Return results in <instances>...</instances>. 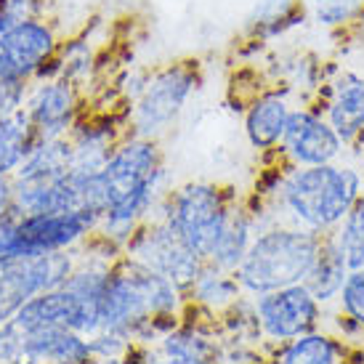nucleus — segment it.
<instances>
[{
	"label": "nucleus",
	"mask_w": 364,
	"mask_h": 364,
	"mask_svg": "<svg viewBox=\"0 0 364 364\" xmlns=\"http://www.w3.org/2000/svg\"><path fill=\"white\" fill-rule=\"evenodd\" d=\"M162 181H165L162 141L139 139L128 133L102 168L107 213L99 223V234L122 247L136 232V226L149 218L154 203L162 194Z\"/></svg>",
	"instance_id": "1"
},
{
	"label": "nucleus",
	"mask_w": 364,
	"mask_h": 364,
	"mask_svg": "<svg viewBox=\"0 0 364 364\" xmlns=\"http://www.w3.org/2000/svg\"><path fill=\"white\" fill-rule=\"evenodd\" d=\"M183 293L176 284L152 272L149 266L133 261L131 255H117L109 266L99 304V324L107 333L149 335L176 327Z\"/></svg>",
	"instance_id": "2"
},
{
	"label": "nucleus",
	"mask_w": 364,
	"mask_h": 364,
	"mask_svg": "<svg viewBox=\"0 0 364 364\" xmlns=\"http://www.w3.org/2000/svg\"><path fill=\"white\" fill-rule=\"evenodd\" d=\"M362 194V173L351 165L327 162L287 168L279 186L266 200L272 223H293L314 234H333Z\"/></svg>",
	"instance_id": "3"
},
{
	"label": "nucleus",
	"mask_w": 364,
	"mask_h": 364,
	"mask_svg": "<svg viewBox=\"0 0 364 364\" xmlns=\"http://www.w3.org/2000/svg\"><path fill=\"white\" fill-rule=\"evenodd\" d=\"M322 237L293 223L263 226L234 272L245 295L255 298L279 287L304 284L319 255Z\"/></svg>",
	"instance_id": "4"
},
{
	"label": "nucleus",
	"mask_w": 364,
	"mask_h": 364,
	"mask_svg": "<svg viewBox=\"0 0 364 364\" xmlns=\"http://www.w3.org/2000/svg\"><path fill=\"white\" fill-rule=\"evenodd\" d=\"M237 208L240 200L232 186L189 181L162 194L160 218L208 263L229 229Z\"/></svg>",
	"instance_id": "5"
},
{
	"label": "nucleus",
	"mask_w": 364,
	"mask_h": 364,
	"mask_svg": "<svg viewBox=\"0 0 364 364\" xmlns=\"http://www.w3.org/2000/svg\"><path fill=\"white\" fill-rule=\"evenodd\" d=\"M205 80L200 56H181L162 64L144 80L139 99L128 112V131L139 139H162L181 117L183 107Z\"/></svg>",
	"instance_id": "6"
},
{
	"label": "nucleus",
	"mask_w": 364,
	"mask_h": 364,
	"mask_svg": "<svg viewBox=\"0 0 364 364\" xmlns=\"http://www.w3.org/2000/svg\"><path fill=\"white\" fill-rule=\"evenodd\" d=\"M96 232L99 218L93 213H19L14 208L0 226V261L72 250Z\"/></svg>",
	"instance_id": "7"
},
{
	"label": "nucleus",
	"mask_w": 364,
	"mask_h": 364,
	"mask_svg": "<svg viewBox=\"0 0 364 364\" xmlns=\"http://www.w3.org/2000/svg\"><path fill=\"white\" fill-rule=\"evenodd\" d=\"M122 253L168 277L181 293H186L200 277L205 261L173 232L162 218H146L122 245Z\"/></svg>",
	"instance_id": "8"
},
{
	"label": "nucleus",
	"mask_w": 364,
	"mask_h": 364,
	"mask_svg": "<svg viewBox=\"0 0 364 364\" xmlns=\"http://www.w3.org/2000/svg\"><path fill=\"white\" fill-rule=\"evenodd\" d=\"M75 269L77 263L70 250L0 261V327L9 324L30 298L61 287Z\"/></svg>",
	"instance_id": "9"
},
{
	"label": "nucleus",
	"mask_w": 364,
	"mask_h": 364,
	"mask_svg": "<svg viewBox=\"0 0 364 364\" xmlns=\"http://www.w3.org/2000/svg\"><path fill=\"white\" fill-rule=\"evenodd\" d=\"M59 24L51 14L0 32V80L32 85L61 51Z\"/></svg>",
	"instance_id": "10"
},
{
	"label": "nucleus",
	"mask_w": 364,
	"mask_h": 364,
	"mask_svg": "<svg viewBox=\"0 0 364 364\" xmlns=\"http://www.w3.org/2000/svg\"><path fill=\"white\" fill-rule=\"evenodd\" d=\"M253 306L263 341L274 346H282L319 330L324 319V306L314 298L306 284H290L272 293L255 295Z\"/></svg>",
	"instance_id": "11"
},
{
	"label": "nucleus",
	"mask_w": 364,
	"mask_h": 364,
	"mask_svg": "<svg viewBox=\"0 0 364 364\" xmlns=\"http://www.w3.org/2000/svg\"><path fill=\"white\" fill-rule=\"evenodd\" d=\"M346 144L335 128L311 107H295L284 128V136L274 154L290 168H309V165H327L338 162Z\"/></svg>",
	"instance_id": "12"
},
{
	"label": "nucleus",
	"mask_w": 364,
	"mask_h": 364,
	"mask_svg": "<svg viewBox=\"0 0 364 364\" xmlns=\"http://www.w3.org/2000/svg\"><path fill=\"white\" fill-rule=\"evenodd\" d=\"M24 109L30 114L32 128L41 136V141H51V139L67 136L82 114L80 82L70 80L64 75L53 77V80H43L27 96Z\"/></svg>",
	"instance_id": "13"
},
{
	"label": "nucleus",
	"mask_w": 364,
	"mask_h": 364,
	"mask_svg": "<svg viewBox=\"0 0 364 364\" xmlns=\"http://www.w3.org/2000/svg\"><path fill=\"white\" fill-rule=\"evenodd\" d=\"M309 107L327 117L346 146L364 141V75L338 72L333 80L319 85V96Z\"/></svg>",
	"instance_id": "14"
},
{
	"label": "nucleus",
	"mask_w": 364,
	"mask_h": 364,
	"mask_svg": "<svg viewBox=\"0 0 364 364\" xmlns=\"http://www.w3.org/2000/svg\"><path fill=\"white\" fill-rule=\"evenodd\" d=\"M48 364H93L91 341L70 327H38L30 333L19 330V362Z\"/></svg>",
	"instance_id": "15"
},
{
	"label": "nucleus",
	"mask_w": 364,
	"mask_h": 364,
	"mask_svg": "<svg viewBox=\"0 0 364 364\" xmlns=\"http://www.w3.org/2000/svg\"><path fill=\"white\" fill-rule=\"evenodd\" d=\"M290 102L279 91H263L245 107V136L255 152H274L290 120Z\"/></svg>",
	"instance_id": "16"
},
{
	"label": "nucleus",
	"mask_w": 364,
	"mask_h": 364,
	"mask_svg": "<svg viewBox=\"0 0 364 364\" xmlns=\"http://www.w3.org/2000/svg\"><path fill=\"white\" fill-rule=\"evenodd\" d=\"M309 16L306 0H255L250 16L245 19L242 38L250 43H269L298 27Z\"/></svg>",
	"instance_id": "17"
},
{
	"label": "nucleus",
	"mask_w": 364,
	"mask_h": 364,
	"mask_svg": "<svg viewBox=\"0 0 364 364\" xmlns=\"http://www.w3.org/2000/svg\"><path fill=\"white\" fill-rule=\"evenodd\" d=\"M346 354H348V343H343L341 338H335L330 330H314L306 333L295 341L277 346L274 354V364H346Z\"/></svg>",
	"instance_id": "18"
},
{
	"label": "nucleus",
	"mask_w": 364,
	"mask_h": 364,
	"mask_svg": "<svg viewBox=\"0 0 364 364\" xmlns=\"http://www.w3.org/2000/svg\"><path fill=\"white\" fill-rule=\"evenodd\" d=\"M348 272H351V269H348V263H346L343 250L335 242V234H324L319 255H316L311 274L306 277L304 284L311 290L314 298L327 309V306H333L335 301H338Z\"/></svg>",
	"instance_id": "19"
},
{
	"label": "nucleus",
	"mask_w": 364,
	"mask_h": 364,
	"mask_svg": "<svg viewBox=\"0 0 364 364\" xmlns=\"http://www.w3.org/2000/svg\"><path fill=\"white\" fill-rule=\"evenodd\" d=\"M38 144L43 141L32 128L24 107L0 117V178H11L19 171V165L30 157Z\"/></svg>",
	"instance_id": "20"
},
{
	"label": "nucleus",
	"mask_w": 364,
	"mask_h": 364,
	"mask_svg": "<svg viewBox=\"0 0 364 364\" xmlns=\"http://www.w3.org/2000/svg\"><path fill=\"white\" fill-rule=\"evenodd\" d=\"M183 298H189L194 306H203V309H208L213 314H226L234 304L242 301L245 290L240 287L234 272H223L218 266L205 263L200 277L183 293Z\"/></svg>",
	"instance_id": "21"
},
{
	"label": "nucleus",
	"mask_w": 364,
	"mask_h": 364,
	"mask_svg": "<svg viewBox=\"0 0 364 364\" xmlns=\"http://www.w3.org/2000/svg\"><path fill=\"white\" fill-rule=\"evenodd\" d=\"M162 354L173 364H226V351L213 335L194 327H173L162 338Z\"/></svg>",
	"instance_id": "22"
},
{
	"label": "nucleus",
	"mask_w": 364,
	"mask_h": 364,
	"mask_svg": "<svg viewBox=\"0 0 364 364\" xmlns=\"http://www.w3.org/2000/svg\"><path fill=\"white\" fill-rule=\"evenodd\" d=\"M333 234L338 247L343 250L348 269H364V192L356 197V203Z\"/></svg>",
	"instance_id": "23"
},
{
	"label": "nucleus",
	"mask_w": 364,
	"mask_h": 364,
	"mask_svg": "<svg viewBox=\"0 0 364 364\" xmlns=\"http://www.w3.org/2000/svg\"><path fill=\"white\" fill-rule=\"evenodd\" d=\"M309 16L327 30H346L364 19V0H306Z\"/></svg>",
	"instance_id": "24"
},
{
	"label": "nucleus",
	"mask_w": 364,
	"mask_h": 364,
	"mask_svg": "<svg viewBox=\"0 0 364 364\" xmlns=\"http://www.w3.org/2000/svg\"><path fill=\"white\" fill-rule=\"evenodd\" d=\"M48 16V0H0V32Z\"/></svg>",
	"instance_id": "25"
},
{
	"label": "nucleus",
	"mask_w": 364,
	"mask_h": 364,
	"mask_svg": "<svg viewBox=\"0 0 364 364\" xmlns=\"http://www.w3.org/2000/svg\"><path fill=\"white\" fill-rule=\"evenodd\" d=\"M335 306L364 330V269H351Z\"/></svg>",
	"instance_id": "26"
},
{
	"label": "nucleus",
	"mask_w": 364,
	"mask_h": 364,
	"mask_svg": "<svg viewBox=\"0 0 364 364\" xmlns=\"http://www.w3.org/2000/svg\"><path fill=\"white\" fill-rule=\"evenodd\" d=\"M30 96V85H19V82H6L0 80V117H6L11 112L24 107Z\"/></svg>",
	"instance_id": "27"
},
{
	"label": "nucleus",
	"mask_w": 364,
	"mask_h": 364,
	"mask_svg": "<svg viewBox=\"0 0 364 364\" xmlns=\"http://www.w3.org/2000/svg\"><path fill=\"white\" fill-rule=\"evenodd\" d=\"M14 210V181L0 178V221H6Z\"/></svg>",
	"instance_id": "28"
},
{
	"label": "nucleus",
	"mask_w": 364,
	"mask_h": 364,
	"mask_svg": "<svg viewBox=\"0 0 364 364\" xmlns=\"http://www.w3.org/2000/svg\"><path fill=\"white\" fill-rule=\"evenodd\" d=\"M146 364H173V362H171V359H165V362H154V359H149Z\"/></svg>",
	"instance_id": "29"
}]
</instances>
